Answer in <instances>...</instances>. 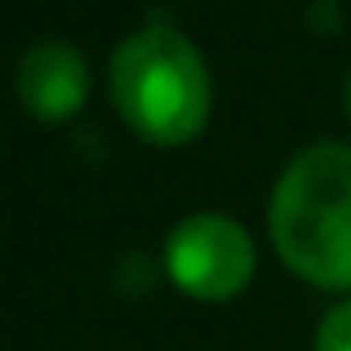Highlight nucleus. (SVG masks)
Instances as JSON below:
<instances>
[{
  "label": "nucleus",
  "instance_id": "obj_5",
  "mask_svg": "<svg viewBox=\"0 0 351 351\" xmlns=\"http://www.w3.org/2000/svg\"><path fill=\"white\" fill-rule=\"evenodd\" d=\"M316 351H351V302L334 307L325 320H320Z\"/></svg>",
  "mask_w": 351,
  "mask_h": 351
},
{
  "label": "nucleus",
  "instance_id": "obj_2",
  "mask_svg": "<svg viewBox=\"0 0 351 351\" xmlns=\"http://www.w3.org/2000/svg\"><path fill=\"white\" fill-rule=\"evenodd\" d=\"M112 94L138 134L182 143L209 116V71L178 27L152 23L120 40L112 58Z\"/></svg>",
  "mask_w": 351,
  "mask_h": 351
},
{
  "label": "nucleus",
  "instance_id": "obj_4",
  "mask_svg": "<svg viewBox=\"0 0 351 351\" xmlns=\"http://www.w3.org/2000/svg\"><path fill=\"white\" fill-rule=\"evenodd\" d=\"M89 94V67L76 45L67 40H36L18 62V98L32 116L62 120L80 112Z\"/></svg>",
  "mask_w": 351,
  "mask_h": 351
},
{
  "label": "nucleus",
  "instance_id": "obj_1",
  "mask_svg": "<svg viewBox=\"0 0 351 351\" xmlns=\"http://www.w3.org/2000/svg\"><path fill=\"white\" fill-rule=\"evenodd\" d=\"M271 240L298 276L351 285V147L311 143L285 165L271 191Z\"/></svg>",
  "mask_w": 351,
  "mask_h": 351
},
{
  "label": "nucleus",
  "instance_id": "obj_3",
  "mask_svg": "<svg viewBox=\"0 0 351 351\" xmlns=\"http://www.w3.org/2000/svg\"><path fill=\"white\" fill-rule=\"evenodd\" d=\"M165 263L196 298H232L254 271V240L227 214H187L165 236Z\"/></svg>",
  "mask_w": 351,
  "mask_h": 351
},
{
  "label": "nucleus",
  "instance_id": "obj_6",
  "mask_svg": "<svg viewBox=\"0 0 351 351\" xmlns=\"http://www.w3.org/2000/svg\"><path fill=\"white\" fill-rule=\"evenodd\" d=\"M347 116H351V76H347Z\"/></svg>",
  "mask_w": 351,
  "mask_h": 351
}]
</instances>
